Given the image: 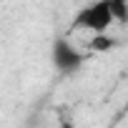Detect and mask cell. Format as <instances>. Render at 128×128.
<instances>
[{
    "mask_svg": "<svg viewBox=\"0 0 128 128\" xmlns=\"http://www.w3.org/2000/svg\"><path fill=\"white\" fill-rule=\"evenodd\" d=\"M110 8H113L116 20H120V23L128 20V0H110Z\"/></svg>",
    "mask_w": 128,
    "mask_h": 128,
    "instance_id": "cell-3",
    "label": "cell"
},
{
    "mask_svg": "<svg viewBox=\"0 0 128 128\" xmlns=\"http://www.w3.org/2000/svg\"><path fill=\"white\" fill-rule=\"evenodd\" d=\"M116 23L113 8H110V0H96V3L80 8L70 23L73 30H88L93 35H106V30Z\"/></svg>",
    "mask_w": 128,
    "mask_h": 128,
    "instance_id": "cell-1",
    "label": "cell"
},
{
    "mask_svg": "<svg viewBox=\"0 0 128 128\" xmlns=\"http://www.w3.org/2000/svg\"><path fill=\"white\" fill-rule=\"evenodd\" d=\"M50 55H53V66H55L60 73H66V76L76 73V70L83 66V53H80L73 43H68L66 38H55V40H53Z\"/></svg>",
    "mask_w": 128,
    "mask_h": 128,
    "instance_id": "cell-2",
    "label": "cell"
},
{
    "mask_svg": "<svg viewBox=\"0 0 128 128\" xmlns=\"http://www.w3.org/2000/svg\"><path fill=\"white\" fill-rule=\"evenodd\" d=\"M110 45H113V43L106 40L103 35H96V40H93V48H96V50H106V48H110Z\"/></svg>",
    "mask_w": 128,
    "mask_h": 128,
    "instance_id": "cell-4",
    "label": "cell"
}]
</instances>
